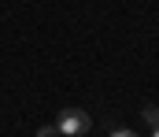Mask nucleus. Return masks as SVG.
Here are the masks:
<instances>
[{
	"instance_id": "nucleus-4",
	"label": "nucleus",
	"mask_w": 159,
	"mask_h": 137,
	"mask_svg": "<svg viewBox=\"0 0 159 137\" xmlns=\"http://www.w3.org/2000/svg\"><path fill=\"white\" fill-rule=\"evenodd\" d=\"M111 137H141V134H133V130H111Z\"/></svg>"
},
{
	"instance_id": "nucleus-3",
	"label": "nucleus",
	"mask_w": 159,
	"mask_h": 137,
	"mask_svg": "<svg viewBox=\"0 0 159 137\" xmlns=\"http://www.w3.org/2000/svg\"><path fill=\"white\" fill-rule=\"evenodd\" d=\"M37 137H59V130H56V122H52V126H41V130H37Z\"/></svg>"
},
{
	"instance_id": "nucleus-1",
	"label": "nucleus",
	"mask_w": 159,
	"mask_h": 137,
	"mask_svg": "<svg viewBox=\"0 0 159 137\" xmlns=\"http://www.w3.org/2000/svg\"><path fill=\"white\" fill-rule=\"evenodd\" d=\"M56 130H59V137H81V134L93 130V119L81 107H63L59 119H56Z\"/></svg>"
},
{
	"instance_id": "nucleus-2",
	"label": "nucleus",
	"mask_w": 159,
	"mask_h": 137,
	"mask_svg": "<svg viewBox=\"0 0 159 137\" xmlns=\"http://www.w3.org/2000/svg\"><path fill=\"white\" fill-rule=\"evenodd\" d=\"M141 119H144V122L156 130V126H159V107H144V111H141Z\"/></svg>"
},
{
	"instance_id": "nucleus-5",
	"label": "nucleus",
	"mask_w": 159,
	"mask_h": 137,
	"mask_svg": "<svg viewBox=\"0 0 159 137\" xmlns=\"http://www.w3.org/2000/svg\"><path fill=\"white\" fill-rule=\"evenodd\" d=\"M152 137H159V126H156V134H152Z\"/></svg>"
}]
</instances>
